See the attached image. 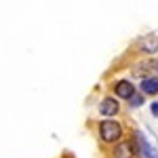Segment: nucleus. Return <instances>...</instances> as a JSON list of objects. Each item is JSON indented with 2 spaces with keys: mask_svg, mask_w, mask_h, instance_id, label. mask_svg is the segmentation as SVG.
<instances>
[{
  "mask_svg": "<svg viewBox=\"0 0 158 158\" xmlns=\"http://www.w3.org/2000/svg\"><path fill=\"white\" fill-rule=\"evenodd\" d=\"M135 156H137L135 146L129 139H120L112 146V158H135Z\"/></svg>",
  "mask_w": 158,
  "mask_h": 158,
  "instance_id": "nucleus-5",
  "label": "nucleus"
},
{
  "mask_svg": "<svg viewBox=\"0 0 158 158\" xmlns=\"http://www.w3.org/2000/svg\"><path fill=\"white\" fill-rule=\"evenodd\" d=\"M141 103H143V95L141 93H135L133 97L129 99V108H139Z\"/></svg>",
  "mask_w": 158,
  "mask_h": 158,
  "instance_id": "nucleus-8",
  "label": "nucleus"
},
{
  "mask_svg": "<svg viewBox=\"0 0 158 158\" xmlns=\"http://www.w3.org/2000/svg\"><path fill=\"white\" fill-rule=\"evenodd\" d=\"M139 93L143 95V97H154L158 95V76H146V78H141V85H139Z\"/></svg>",
  "mask_w": 158,
  "mask_h": 158,
  "instance_id": "nucleus-7",
  "label": "nucleus"
},
{
  "mask_svg": "<svg viewBox=\"0 0 158 158\" xmlns=\"http://www.w3.org/2000/svg\"><path fill=\"white\" fill-rule=\"evenodd\" d=\"M150 112H152L154 118H158V101H152V103H150Z\"/></svg>",
  "mask_w": 158,
  "mask_h": 158,
  "instance_id": "nucleus-9",
  "label": "nucleus"
},
{
  "mask_svg": "<svg viewBox=\"0 0 158 158\" xmlns=\"http://www.w3.org/2000/svg\"><path fill=\"white\" fill-rule=\"evenodd\" d=\"M97 133H99V141L106 143V146H114L116 141H120L124 131H122V124L114 118H103L97 127Z\"/></svg>",
  "mask_w": 158,
  "mask_h": 158,
  "instance_id": "nucleus-1",
  "label": "nucleus"
},
{
  "mask_svg": "<svg viewBox=\"0 0 158 158\" xmlns=\"http://www.w3.org/2000/svg\"><path fill=\"white\" fill-rule=\"evenodd\" d=\"M112 91H114V97H116V99H124V101H129V99H131L135 93H137L135 85L129 80V78L116 80V82L112 85Z\"/></svg>",
  "mask_w": 158,
  "mask_h": 158,
  "instance_id": "nucleus-3",
  "label": "nucleus"
},
{
  "mask_svg": "<svg viewBox=\"0 0 158 158\" xmlns=\"http://www.w3.org/2000/svg\"><path fill=\"white\" fill-rule=\"evenodd\" d=\"M156 72H158V63H156Z\"/></svg>",
  "mask_w": 158,
  "mask_h": 158,
  "instance_id": "nucleus-10",
  "label": "nucleus"
},
{
  "mask_svg": "<svg viewBox=\"0 0 158 158\" xmlns=\"http://www.w3.org/2000/svg\"><path fill=\"white\" fill-rule=\"evenodd\" d=\"M118 112H120V101L114 95H108V97H103L99 101V114L103 118H114Z\"/></svg>",
  "mask_w": 158,
  "mask_h": 158,
  "instance_id": "nucleus-4",
  "label": "nucleus"
},
{
  "mask_svg": "<svg viewBox=\"0 0 158 158\" xmlns=\"http://www.w3.org/2000/svg\"><path fill=\"white\" fill-rule=\"evenodd\" d=\"M131 141H133L135 152H137V156H139V158H158V150L150 143V139H148L141 131H135Z\"/></svg>",
  "mask_w": 158,
  "mask_h": 158,
  "instance_id": "nucleus-2",
  "label": "nucleus"
},
{
  "mask_svg": "<svg viewBox=\"0 0 158 158\" xmlns=\"http://www.w3.org/2000/svg\"><path fill=\"white\" fill-rule=\"evenodd\" d=\"M137 47L143 55H154V53H158V36L156 34H146L143 38H139Z\"/></svg>",
  "mask_w": 158,
  "mask_h": 158,
  "instance_id": "nucleus-6",
  "label": "nucleus"
}]
</instances>
